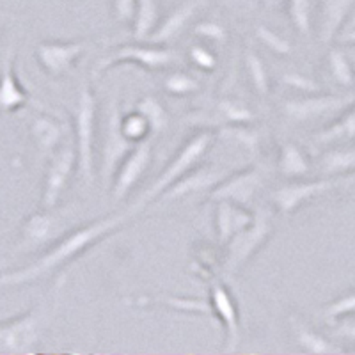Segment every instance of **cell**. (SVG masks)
Listing matches in <instances>:
<instances>
[{"mask_svg":"<svg viewBox=\"0 0 355 355\" xmlns=\"http://www.w3.org/2000/svg\"><path fill=\"white\" fill-rule=\"evenodd\" d=\"M272 231H274V222H272V214L268 210H258L254 214V218L249 226L240 230L239 233L231 236L230 242L226 243V261L224 268L230 274L236 272L249 261L252 256L261 249L270 239Z\"/></svg>","mask_w":355,"mask_h":355,"instance_id":"5","label":"cell"},{"mask_svg":"<svg viewBox=\"0 0 355 355\" xmlns=\"http://www.w3.org/2000/svg\"><path fill=\"white\" fill-rule=\"evenodd\" d=\"M196 8H198L196 2H187V4L178 6L174 11H171L169 15L157 25L153 34L148 37V41L153 44H164L176 40V37L185 31L187 24L192 20Z\"/></svg>","mask_w":355,"mask_h":355,"instance_id":"19","label":"cell"},{"mask_svg":"<svg viewBox=\"0 0 355 355\" xmlns=\"http://www.w3.org/2000/svg\"><path fill=\"white\" fill-rule=\"evenodd\" d=\"M256 36L259 37V41L265 44L266 49L272 50V52L277 53V55H288V53L291 52L290 41L284 40L281 34H277L275 31H272V28L265 27V25H259V27L256 28Z\"/></svg>","mask_w":355,"mask_h":355,"instance_id":"34","label":"cell"},{"mask_svg":"<svg viewBox=\"0 0 355 355\" xmlns=\"http://www.w3.org/2000/svg\"><path fill=\"white\" fill-rule=\"evenodd\" d=\"M355 0H323L320 12V37L323 43H332L343 33Z\"/></svg>","mask_w":355,"mask_h":355,"instance_id":"18","label":"cell"},{"mask_svg":"<svg viewBox=\"0 0 355 355\" xmlns=\"http://www.w3.org/2000/svg\"><path fill=\"white\" fill-rule=\"evenodd\" d=\"M323 176H345L355 171V142L325 151L320 158Z\"/></svg>","mask_w":355,"mask_h":355,"instance_id":"22","label":"cell"},{"mask_svg":"<svg viewBox=\"0 0 355 355\" xmlns=\"http://www.w3.org/2000/svg\"><path fill=\"white\" fill-rule=\"evenodd\" d=\"M208 302L211 307V316H215L226 331V352H234L242 339V327L239 306L234 302L233 293L224 284L214 283L210 286Z\"/></svg>","mask_w":355,"mask_h":355,"instance_id":"12","label":"cell"},{"mask_svg":"<svg viewBox=\"0 0 355 355\" xmlns=\"http://www.w3.org/2000/svg\"><path fill=\"white\" fill-rule=\"evenodd\" d=\"M222 135H224V137L233 139L234 142L242 144L243 148H247V150H254L256 146H258V135L247 128H231L230 126V128L222 130Z\"/></svg>","mask_w":355,"mask_h":355,"instance_id":"37","label":"cell"},{"mask_svg":"<svg viewBox=\"0 0 355 355\" xmlns=\"http://www.w3.org/2000/svg\"><path fill=\"white\" fill-rule=\"evenodd\" d=\"M174 57H176V53L173 50L157 46L153 43L148 44V46L125 44L114 53L107 55L103 61H100V64L96 66V75H101V73H105L107 69L117 64H126V62H133V64H139L146 69H160L173 64Z\"/></svg>","mask_w":355,"mask_h":355,"instance_id":"10","label":"cell"},{"mask_svg":"<svg viewBox=\"0 0 355 355\" xmlns=\"http://www.w3.org/2000/svg\"><path fill=\"white\" fill-rule=\"evenodd\" d=\"M218 110L224 117H226L227 121H233V123H250L254 119L252 112H250L247 107L240 105L236 101L233 100H224L218 103Z\"/></svg>","mask_w":355,"mask_h":355,"instance_id":"35","label":"cell"},{"mask_svg":"<svg viewBox=\"0 0 355 355\" xmlns=\"http://www.w3.org/2000/svg\"><path fill=\"white\" fill-rule=\"evenodd\" d=\"M354 101L355 96L352 94L304 93V96H295L284 101L283 112L293 123H311L323 117L338 116Z\"/></svg>","mask_w":355,"mask_h":355,"instance_id":"7","label":"cell"},{"mask_svg":"<svg viewBox=\"0 0 355 355\" xmlns=\"http://www.w3.org/2000/svg\"><path fill=\"white\" fill-rule=\"evenodd\" d=\"M50 313L49 307L40 304L18 318L0 323V352L25 354L33 350L49 325Z\"/></svg>","mask_w":355,"mask_h":355,"instance_id":"4","label":"cell"},{"mask_svg":"<svg viewBox=\"0 0 355 355\" xmlns=\"http://www.w3.org/2000/svg\"><path fill=\"white\" fill-rule=\"evenodd\" d=\"M254 218L245 206L231 201H217L215 206V233L220 243H227L231 236L249 226Z\"/></svg>","mask_w":355,"mask_h":355,"instance_id":"17","label":"cell"},{"mask_svg":"<svg viewBox=\"0 0 355 355\" xmlns=\"http://www.w3.org/2000/svg\"><path fill=\"white\" fill-rule=\"evenodd\" d=\"M355 315V290L341 295L336 300H332L329 306L323 309V318L329 323H334L336 320L343 318V316Z\"/></svg>","mask_w":355,"mask_h":355,"instance_id":"32","label":"cell"},{"mask_svg":"<svg viewBox=\"0 0 355 355\" xmlns=\"http://www.w3.org/2000/svg\"><path fill=\"white\" fill-rule=\"evenodd\" d=\"M77 166V150L75 146H64L57 150L50 158L46 173L43 180V192H41V206L43 210L55 208L62 192L68 187L69 178Z\"/></svg>","mask_w":355,"mask_h":355,"instance_id":"9","label":"cell"},{"mask_svg":"<svg viewBox=\"0 0 355 355\" xmlns=\"http://www.w3.org/2000/svg\"><path fill=\"white\" fill-rule=\"evenodd\" d=\"M291 327H293L295 332V339H297V343L300 345L304 352L307 354H316V355H323V354H339V352H343V348L338 347L334 341L327 339L323 334L316 332L315 329H311L307 323L300 322V320L290 318Z\"/></svg>","mask_w":355,"mask_h":355,"instance_id":"21","label":"cell"},{"mask_svg":"<svg viewBox=\"0 0 355 355\" xmlns=\"http://www.w3.org/2000/svg\"><path fill=\"white\" fill-rule=\"evenodd\" d=\"M332 334L339 339H345V341L355 343V315L343 316V318L336 320Z\"/></svg>","mask_w":355,"mask_h":355,"instance_id":"40","label":"cell"},{"mask_svg":"<svg viewBox=\"0 0 355 355\" xmlns=\"http://www.w3.org/2000/svg\"><path fill=\"white\" fill-rule=\"evenodd\" d=\"M350 31H355V6H354V9H352V12H350V17H348L347 24H345L343 33H350ZM343 33H341V34H343Z\"/></svg>","mask_w":355,"mask_h":355,"instance_id":"43","label":"cell"},{"mask_svg":"<svg viewBox=\"0 0 355 355\" xmlns=\"http://www.w3.org/2000/svg\"><path fill=\"white\" fill-rule=\"evenodd\" d=\"M85 52L82 41H44L36 46V59L50 77H62Z\"/></svg>","mask_w":355,"mask_h":355,"instance_id":"14","label":"cell"},{"mask_svg":"<svg viewBox=\"0 0 355 355\" xmlns=\"http://www.w3.org/2000/svg\"><path fill=\"white\" fill-rule=\"evenodd\" d=\"M190 59L198 68L205 69V71H211L217 66V59H215L214 53L210 52L205 46H192L190 49Z\"/></svg>","mask_w":355,"mask_h":355,"instance_id":"39","label":"cell"},{"mask_svg":"<svg viewBox=\"0 0 355 355\" xmlns=\"http://www.w3.org/2000/svg\"><path fill=\"white\" fill-rule=\"evenodd\" d=\"M329 71L332 78L343 87H352L355 84V71L352 68V62L347 53L341 49H332L329 52Z\"/></svg>","mask_w":355,"mask_h":355,"instance_id":"27","label":"cell"},{"mask_svg":"<svg viewBox=\"0 0 355 355\" xmlns=\"http://www.w3.org/2000/svg\"><path fill=\"white\" fill-rule=\"evenodd\" d=\"M55 230V218L50 215V210L43 214H34L28 217L24 226V243H41L49 240Z\"/></svg>","mask_w":355,"mask_h":355,"instance_id":"26","label":"cell"},{"mask_svg":"<svg viewBox=\"0 0 355 355\" xmlns=\"http://www.w3.org/2000/svg\"><path fill=\"white\" fill-rule=\"evenodd\" d=\"M263 185V176L256 167H247V169L231 173L226 180H222L208 198L210 201H231L236 205L247 206L254 196L258 194Z\"/></svg>","mask_w":355,"mask_h":355,"instance_id":"13","label":"cell"},{"mask_svg":"<svg viewBox=\"0 0 355 355\" xmlns=\"http://www.w3.org/2000/svg\"><path fill=\"white\" fill-rule=\"evenodd\" d=\"M105 135H103V144H101V167L100 176L107 187H110L116 174L117 167L123 162V158L132 151L133 144L132 141L125 137V133L121 130V112L117 107L116 101H112V105L109 109V119H107Z\"/></svg>","mask_w":355,"mask_h":355,"instance_id":"8","label":"cell"},{"mask_svg":"<svg viewBox=\"0 0 355 355\" xmlns=\"http://www.w3.org/2000/svg\"><path fill=\"white\" fill-rule=\"evenodd\" d=\"M164 89L174 96H185V94L198 93L201 85L187 73H171L169 77L164 80Z\"/></svg>","mask_w":355,"mask_h":355,"instance_id":"33","label":"cell"},{"mask_svg":"<svg viewBox=\"0 0 355 355\" xmlns=\"http://www.w3.org/2000/svg\"><path fill=\"white\" fill-rule=\"evenodd\" d=\"M132 215L133 214L130 210L126 214L107 215V217L87 222L75 231H69L61 240H57L46 252H43L36 261L28 263L27 266L18 268L15 272L0 274V290L20 288L25 284L36 283L40 279L52 275L53 272L61 270L62 266L84 254L85 250L96 245L100 240H105L112 233L123 230V226Z\"/></svg>","mask_w":355,"mask_h":355,"instance_id":"1","label":"cell"},{"mask_svg":"<svg viewBox=\"0 0 355 355\" xmlns=\"http://www.w3.org/2000/svg\"><path fill=\"white\" fill-rule=\"evenodd\" d=\"M283 84L288 87H293L300 93H318L320 87L313 78L306 77V75H300V73H288L283 77Z\"/></svg>","mask_w":355,"mask_h":355,"instance_id":"36","label":"cell"},{"mask_svg":"<svg viewBox=\"0 0 355 355\" xmlns=\"http://www.w3.org/2000/svg\"><path fill=\"white\" fill-rule=\"evenodd\" d=\"M286 11L297 33L302 36L311 34V0H288Z\"/></svg>","mask_w":355,"mask_h":355,"instance_id":"30","label":"cell"},{"mask_svg":"<svg viewBox=\"0 0 355 355\" xmlns=\"http://www.w3.org/2000/svg\"><path fill=\"white\" fill-rule=\"evenodd\" d=\"M137 0H112L114 18L121 24H132L135 18Z\"/></svg>","mask_w":355,"mask_h":355,"instance_id":"38","label":"cell"},{"mask_svg":"<svg viewBox=\"0 0 355 355\" xmlns=\"http://www.w3.org/2000/svg\"><path fill=\"white\" fill-rule=\"evenodd\" d=\"M277 167L279 173L286 178H291V180H300V178L307 176L311 171L307 155L293 142H286V144L281 146Z\"/></svg>","mask_w":355,"mask_h":355,"instance_id":"23","label":"cell"},{"mask_svg":"<svg viewBox=\"0 0 355 355\" xmlns=\"http://www.w3.org/2000/svg\"><path fill=\"white\" fill-rule=\"evenodd\" d=\"M137 112H141L146 117V121L150 123L151 132L157 133L160 130L166 128L167 125V112L166 109L160 105V101L153 96H144L139 100L137 107H135Z\"/></svg>","mask_w":355,"mask_h":355,"instance_id":"28","label":"cell"},{"mask_svg":"<svg viewBox=\"0 0 355 355\" xmlns=\"http://www.w3.org/2000/svg\"><path fill=\"white\" fill-rule=\"evenodd\" d=\"M33 139L43 153H52L64 135V126L46 116H37L31 126Z\"/></svg>","mask_w":355,"mask_h":355,"instance_id":"24","label":"cell"},{"mask_svg":"<svg viewBox=\"0 0 355 355\" xmlns=\"http://www.w3.org/2000/svg\"><path fill=\"white\" fill-rule=\"evenodd\" d=\"M338 41L341 44H352V46H355V31H350V33H343L339 34Z\"/></svg>","mask_w":355,"mask_h":355,"instance_id":"42","label":"cell"},{"mask_svg":"<svg viewBox=\"0 0 355 355\" xmlns=\"http://www.w3.org/2000/svg\"><path fill=\"white\" fill-rule=\"evenodd\" d=\"M160 20L157 0H137L135 18H133V37L137 41L148 40Z\"/></svg>","mask_w":355,"mask_h":355,"instance_id":"25","label":"cell"},{"mask_svg":"<svg viewBox=\"0 0 355 355\" xmlns=\"http://www.w3.org/2000/svg\"><path fill=\"white\" fill-rule=\"evenodd\" d=\"M231 173H233L231 169L217 166L194 167V169L190 171L189 174H185L182 180H178L173 187H169L158 199H162V201H174V199L201 194V192H208V194H210L211 190H214L222 180H226Z\"/></svg>","mask_w":355,"mask_h":355,"instance_id":"15","label":"cell"},{"mask_svg":"<svg viewBox=\"0 0 355 355\" xmlns=\"http://www.w3.org/2000/svg\"><path fill=\"white\" fill-rule=\"evenodd\" d=\"M211 144H214V133L211 132H199L196 133V135H192V137L180 148L176 157L164 167L160 176L148 187V190H144V192L139 196L137 201L130 206V211L135 214V211H139L141 208H144V206L157 201V199L160 198L169 187H173L178 180H182L185 174H189L194 167H198V164L205 158V155L208 153Z\"/></svg>","mask_w":355,"mask_h":355,"instance_id":"2","label":"cell"},{"mask_svg":"<svg viewBox=\"0 0 355 355\" xmlns=\"http://www.w3.org/2000/svg\"><path fill=\"white\" fill-rule=\"evenodd\" d=\"M194 33L198 34L199 37H206V40H214V41H224L226 40V31L220 27V25L214 24V21H202V24L196 25Z\"/></svg>","mask_w":355,"mask_h":355,"instance_id":"41","label":"cell"},{"mask_svg":"<svg viewBox=\"0 0 355 355\" xmlns=\"http://www.w3.org/2000/svg\"><path fill=\"white\" fill-rule=\"evenodd\" d=\"M354 182L355 176H347V174L345 176H323L320 180H307V182L293 180L291 183L279 187L272 194V201H274L279 214L291 215L313 199L329 194L339 187L350 185Z\"/></svg>","mask_w":355,"mask_h":355,"instance_id":"6","label":"cell"},{"mask_svg":"<svg viewBox=\"0 0 355 355\" xmlns=\"http://www.w3.org/2000/svg\"><path fill=\"white\" fill-rule=\"evenodd\" d=\"M315 141L320 144H352L355 142V101L343 112L338 114V117L331 125L316 133Z\"/></svg>","mask_w":355,"mask_h":355,"instance_id":"20","label":"cell"},{"mask_svg":"<svg viewBox=\"0 0 355 355\" xmlns=\"http://www.w3.org/2000/svg\"><path fill=\"white\" fill-rule=\"evenodd\" d=\"M151 164V144L148 141L137 142L132 151L123 158V162L117 167L114 180L110 183L114 201H121L132 192V189L144 176L146 169Z\"/></svg>","mask_w":355,"mask_h":355,"instance_id":"11","label":"cell"},{"mask_svg":"<svg viewBox=\"0 0 355 355\" xmlns=\"http://www.w3.org/2000/svg\"><path fill=\"white\" fill-rule=\"evenodd\" d=\"M245 68L256 91L259 94L268 93V89H270L268 73H266L265 64H263V61L258 57V53L252 52V50H247L245 52Z\"/></svg>","mask_w":355,"mask_h":355,"instance_id":"31","label":"cell"},{"mask_svg":"<svg viewBox=\"0 0 355 355\" xmlns=\"http://www.w3.org/2000/svg\"><path fill=\"white\" fill-rule=\"evenodd\" d=\"M121 130L125 133V137L132 141L133 144L148 141V137L153 133L150 128V123L146 121V117L137 110L121 116Z\"/></svg>","mask_w":355,"mask_h":355,"instance_id":"29","label":"cell"},{"mask_svg":"<svg viewBox=\"0 0 355 355\" xmlns=\"http://www.w3.org/2000/svg\"><path fill=\"white\" fill-rule=\"evenodd\" d=\"M73 130H75V150H77L78 174L87 187L96 180V98L89 85H84L78 94L77 105L73 110Z\"/></svg>","mask_w":355,"mask_h":355,"instance_id":"3","label":"cell"},{"mask_svg":"<svg viewBox=\"0 0 355 355\" xmlns=\"http://www.w3.org/2000/svg\"><path fill=\"white\" fill-rule=\"evenodd\" d=\"M15 62H17V50L11 44L0 69V112H15L31 101V94L18 80Z\"/></svg>","mask_w":355,"mask_h":355,"instance_id":"16","label":"cell"}]
</instances>
